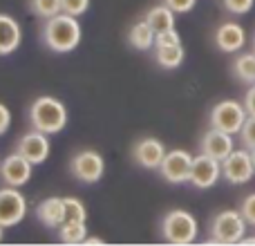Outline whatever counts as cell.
Instances as JSON below:
<instances>
[{
  "mask_svg": "<svg viewBox=\"0 0 255 246\" xmlns=\"http://www.w3.org/2000/svg\"><path fill=\"white\" fill-rule=\"evenodd\" d=\"M43 43L47 45L52 52L56 54H67L74 52L81 43V25L76 20V16L70 13H58L54 18H47L43 25Z\"/></svg>",
  "mask_w": 255,
  "mask_h": 246,
  "instance_id": "6da1fadb",
  "label": "cell"
},
{
  "mask_svg": "<svg viewBox=\"0 0 255 246\" xmlns=\"http://www.w3.org/2000/svg\"><path fill=\"white\" fill-rule=\"evenodd\" d=\"M29 123L45 134H58L67 125V108L56 97H38L29 108Z\"/></svg>",
  "mask_w": 255,
  "mask_h": 246,
  "instance_id": "7a4b0ae2",
  "label": "cell"
},
{
  "mask_svg": "<svg viewBox=\"0 0 255 246\" xmlns=\"http://www.w3.org/2000/svg\"><path fill=\"white\" fill-rule=\"evenodd\" d=\"M199 235V224L195 220L193 213L184 211V208H175L168 211L161 220V238L168 244H193Z\"/></svg>",
  "mask_w": 255,
  "mask_h": 246,
  "instance_id": "3957f363",
  "label": "cell"
},
{
  "mask_svg": "<svg viewBox=\"0 0 255 246\" xmlns=\"http://www.w3.org/2000/svg\"><path fill=\"white\" fill-rule=\"evenodd\" d=\"M247 220L240 211H220L211 220V238L206 240V244H240L247 233Z\"/></svg>",
  "mask_w": 255,
  "mask_h": 246,
  "instance_id": "277c9868",
  "label": "cell"
},
{
  "mask_svg": "<svg viewBox=\"0 0 255 246\" xmlns=\"http://www.w3.org/2000/svg\"><path fill=\"white\" fill-rule=\"evenodd\" d=\"M247 117H249V112L244 108V103L226 99V101H220L211 108V127L224 130L235 136V134H240Z\"/></svg>",
  "mask_w": 255,
  "mask_h": 246,
  "instance_id": "5b68a950",
  "label": "cell"
},
{
  "mask_svg": "<svg viewBox=\"0 0 255 246\" xmlns=\"http://www.w3.org/2000/svg\"><path fill=\"white\" fill-rule=\"evenodd\" d=\"M103 170H106V163H103V157L97 150H79L70 159V172L81 184H97V181H101Z\"/></svg>",
  "mask_w": 255,
  "mask_h": 246,
  "instance_id": "8992f818",
  "label": "cell"
},
{
  "mask_svg": "<svg viewBox=\"0 0 255 246\" xmlns=\"http://www.w3.org/2000/svg\"><path fill=\"white\" fill-rule=\"evenodd\" d=\"M255 175V166L251 159V150L249 148H240L233 150L229 157L222 161V177L233 186H242L249 184Z\"/></svg>",
  "mask_w": 255,
  "mask_h": 246,
  "instance_id": "52a82bcc",
  "label": "cell"
},
{
  "mask_svg": "<svg viewBox=\"0 0 255 246\" xmlns=\"http://www.w3.org/2000/svg\"><path fill=\"white\" fill-rule=\"evenodd\" d=\"M190 168H193V154L186 150H168L159 166V175L168 184H188Z\"/></svg>",
  "mask_w": 255,
  "mask_h": 246,
  "instance_id": "ba28073f",
  "label": "cell"
},
{
  "mask_svg": "<svg viewBox=\"0 0 255 246\" xmlns=\"http://www.w3.org/2000/svg\"><path fill=\"white\" fill-rule=\"evenodd\" d=\"M27 215V199L16 186H4L0 188V224L4 229L16 226Z\"/></svg>",
  "mask_w": 255,
  "mask_h": 246,
  "instance_id": "9c48e42d",
  "label": "cell"
},
{
  "mask_svg": "<svg viewBox=\"0 0 255 246\" xmlns=\"http://www.w3.org/2000/svg\"><path fill=\"white\" fill-rule=\"evenodd\" d=\"M222 177V161L208 157V154L199 152L193 157V168H190V181L188 184L197 190H206L220 181Z\"/></svg>",
  "mask_w": 255,
  "mask_h": 246,
  "instance_id": "30bf717a",
  "label": "cell"
},
{
  "mask_svg": "<svg viewBox=\"0 0 255 246\" xmlns=\"http://www.w3.org/2000/svg\"><path fill=\"white\" fill-rule=\"evenodd\" d=\"M166 152H168L166 145L159 139H154V136H143V139H139L132 145V159L145 170H159Z\"/></svg>",
  "mask_w": 255,
  "mask_h": 246,
  "instance_id": "8fae6325",
  "label": "cell"
},
{
  "mask_svg": "<svg viewBox=\"0 0 255 246\" xmlns=\"http://www.w3.org/2000/svg\"><path fill=\"white\" fill-rule=\"evenodd\" d=\"M49 134L40 130H31L27 134H22L16 143V152L22 154L25 159H29L34 166H40V163L47 161L49 157Z\"/></svg>",
  "mask_w": 255,
  "mask_h": 246,
  "instance_id": "7c38bea8",
  "label": "cell"
},
{
  "mask_svg": "<svg viewBox=\"0 0 255 246\" xmlns=\"http://www.w3.org/2000/svg\"><path fill=\"white\" fill-rule=\"evenodd\" d=\"M31 168H34V163H31L29 159L13 152L0 163V177H2V181L7 186L20 188V186H25L27 181L31 179Z\"/></svg>",
  "mask_w": 255,
  "mask_h": 246,
  "instance_id": "4fadbf2b",
  "label": "cell"
},
{
  "mask_svg": "<svg viewBox=\"0 0 255 246\" xmlns=\"http://www.w3.org/2000/svg\"><path fill=\"white\" fill-rule=\"evenodd\" d=\"M233 150H235L233 134H229L224 130H217V127H211L202 136V141H199V152L208 154V157L217 159V161H224Z\"/></svg>",
  "mask_w": 255,
  "mask_h": 246,
  "instance_id": "5bb4252c",
  "label": "cell"
},
{
  "mask_svg": "<svg viewBox=\"0 0 255 246\" xmlns=\"http://www.w3.org/2000/svg\"><path fill=\"white\" fill-rule=\"evenodd\" d=\"M247 43V34L240 22L226 20L215 29V45L224 54H238Z\"/></svg>",
  "mask_w": 255,
  "mask_h": 246,
  "instance_id": "9a60e30c",
  "label": "cell"
},
{
  "mask_svg": "<svg viewBox=\"0 0 255 246\" xmlns=\"http://www.w3.org/2000/svg\"><path fill=\"white\" fill-rule=\"evenodd\" d=\"M36 217L47 229H61L65 224V199L63 197H45L36 206Z\"/></svg>",
  "mask_w": 255,
  "mask_h": 246,
  "instance_id": "2e32d148",
  "label": "cell"
},
{
  "mask_svg": "<svg viewBox=\"0 0 255 246\" xmlns=\"http://www.w3.org/2000/svg\"><path fill=\"white\" fill-rule=\"evenodd\" d=\"M22 43V29L16 18L0 13V56L13 54Z\"/></svg>",
  "mask_w": 255,
  "mask_h": 246,
  "instance_id": "e0dca14e",
  "label": "cell"
},
{
  "mask_svg": "<svg viewBox=\"0 0 255 246\" xmlns=\"http://www.w3.org/2000/svg\"><path fill=\"white\" fill-rule=\"evenodd\" d=\"M184 47L181 43H166V40H154V58L163 70H177L184 63Z\"/></svg>",
  "mask_w": 255,
  "mask_h": 246,
  "instance_id": "ac0fdd59",
  "label": "cell"
},
{
  "mask_svg": "<svg viewBox=\"0 0 255 246\" xmlns=\"http://www.w3.org/2000/svg\"><path fill=\"white\" fill-rule=\"evenodd\" d=\"M154 40H157V31L148 25V20H139L130 27L128 31V43L132 45L139 52H148L154 47Z\"/></svg>",
  "mask_w": 255,
  "mask_h": 246,
  "instance_id": "d6986e66",
  "label": "cell"
},
{
  "mask_svg": "<svg viewBox=\"0 0 255 246\" xmlns=\"http://www.w3.org/2000/svg\"><path fill=\"white\" fill-rule=\"evenodd\" d=\"M145 20L157 34H163L168 29H175V11L168 4H157L145 13Z\"/></svg>",
  "mask_w": 255,
  "mask_h": 246,
  "instance_id": "ffe728a7",
  "label": "cell"
},
{
  "mask_svg": "<svg viewBox=\"0 0 255 246\" xmlns=\"http://www.w3.org/2000/svg\"><path fill=\"white\" fill-rule=\"evenodd\" d=\"M231 72L240 83H255V52L238 54V58L231 65Z\"/></svg>",
  "mask_w": 255,
  "mask_h": 246,
  "instance_id": "44dd1931",
  "label": "cell"
},
{
  "mask_svg": "<svg viewBox=\"0 0 255 246\" xmlns=\"http://www.w3.org/2000/svg\"><path fill=\"white\" fill-rule=\"evenodd\" d=\"M88 238V226L85 222H74V224H63L58 229V240L63 244H83Z\"/></svg>",
  "mask_w": 255,
  "mask_h": 246,
  "instance_id": "7402d4cb",
  "label": "cell"
},
{
  "mask_svg": "<svg viewBox=\"0 0 255 246\" xmlns=\"http://www.w3.org/2000/svg\"><path fill=\"white\" fill-rule=\"evenodd\" d=\"M29 7H31V11L38 18H43V20L58 16V13L63 11L61 0H29Z\"/></svg>",
  "mask_w": 255,
  "mask_h": 246,
  "instance_id": "603a6c76",
  "label": "cell"
},
{
  "mask_svg": "<svg viewBox=\"0 0 255 246\" xmlns=\"http://www.w3.org/2000/svg\"><path fill=\"white\" fill-rule=\"evenodd\" d=\"M65 199V224H74V222H85L88 213L79 197H63Z\"/></svg>",
  "mask_w": 255,
  "mask_h": 246,
  "instance_id": "cb8c5ba5",
  "label": "cell"
},
{
  "mask_svg": "<svg viewBox=\"0 0 255 246\" xmlns=\"http://www.w3.org/2000/svg\"><path fill=\"white\" fill-rule=\"evenodd\" d=\"M240 141L244 148L253 150L255 148V117H247L242 130H240Z\"/></svg>",
  "mask_w": 255,
  "mask_h": 246,
  "instance_id": "d4e9b609",
  "label": "cell"
},
{
  "mask_svg": "<svg viewBox=\"0 0 255 246\" xmlns=\"http://www.w3.org/2000/svg\"><path fill=\"white\" fill-rule=\"evenodd\" d=\"M222 4H224V9L229 13H235V16H244V13H249L253 9L255 0H222Z\"/></svg>",
  "mask_w": 255,
  "mask_h": 246,
  "instance_id": "484cf974",
  "label": "cell"
},
{
  "mask_svg": "<svg viewBox=\"0 0 255 246\" xmlns=\"http://www.w3.org/2000/svg\"><path fill=\"white\" fill-rule=\"evenodd\" d=\"M63 4V13H70V16H83L90 9V0H61Z\"/></svg>",
  "mask_w": 255,
  "mask_h": 246,
  "instance_id": "4316f807",
  "label": "cell"
},
{
  "mask_svg": "<svg viewBox=\"0 0 255 246\" xmlns=\"http://www.w3.org/2000/svg\"><path fill=\"white\" fill-rule=\"evenodd\" d=\"M240 213L244 215V220H247L249 226H255V193L247 195V197L242 199V204H240Z\"/></svg>",
  "mask_w": 255,
  "mask_h": 246,
  "instance_id": "83f0119b",
  "label": "cell"
},
{
  "mask_svg": "<svg viewBox=\"0 0 255 246\" xmlns=\"http://www.w3.org/2000/svg\"><path fill=\"white\" fill-rule=\"evenodd\" d=\"M163 4H168L175 13H188V11H193L197 0H163Z\"/></svg>",
  "mask_w": 255,
  "mask_h": 246,
  "instance_id": "f1b7e54d",
  "label": "cell"
},
{
  "mask_svg": "<svg viewBox=\"0 0 255 246\" xmlns=\"http://www.w3.org/2000/svg\"><path fill=\"white\" fill-rule=\"evenodd\" d=\"M9 125H11V110L4 103H0V136L9 130Z\"/></svg>",
  "mask_w": 255,
  "mask_h": 246,
  "instance_id": "f546056e",
  "label": "cell"
},
{
  "mask_svg": "<svg viewBox=\"0 0 255 246\" xmlns=\"http://www.w3.org/2000/svg\"><path fill=\"white\" fill-rule=\"evenodd\" d=\"M244 108H247V112H249V117H255V83L249 85V90H247V94H244Z\"/></svg>",
  "mask_w": 255,
  "mask_h": 246,
  "instance_id": "4dcf8cb0",
  "label": "cell"
},
{
  "mask_svg": "<svg viewBox=\"0 0 255 246\" xmlns=\"http://www.w3.org/2000/svg\"><path fill=\"white\" fill-rule=\"evenodd\" d=\"M83 244H106V240H101V238H85Z\"/></svg>",
  "mask_w": 255,
  "mask_h": 246,
  "instance_id": "1f68e13d",
  "label": "cell"
},
{
  "mask_svg": "<svg viewBox=\"0 0 255 246\" xmlns=\"http://www.w3.org/2000/svg\"><path fill=\"white\" fill-rule=\"evenodd\" d=\"M240 244H255V235H249V238L244 235V238L240 240Z\"/></svg>",
  "mask_w": 255,
  "mask_h": 246,
  "instance_id": "d6a6232c",
  "label": "cell"
},
{
  "mask_svg": "<svg viewBox=\"0 0 255 246\" xmlns=\"http://www.w3.org/2000/svg\"><path fill=\"white\" fill-rule=\"evenodd\" d=\"M2 233H4V226L0 224V242H2Z\"/></svg>",
  "mask_w": 255,
  "mask_h": 246,
  "instance_id": "836d02e7",
  "label": "cell"
},
{
  "mask_svg": "<svg viewBox=\"0 0 255 246\" xmlns=\"http://www.w3.org/2000/svg\"><path fill=\"white\" fill-rule=\"evenodd\" d=\"M251 159H253V166H255V148L251 150Z\"/></svg>",
  "mask_w": 255,
  "mask_h": 246,
  "instance_id": "e575fe53",
  "label": "cell"
},
{
  "mask_svg": "<svg viewBox=\"0 0 255 246\" xmlns=\"http://www.w3.org/2000/svg\"><path fill=\"white\" fill-rule=\"evenodd\" d=\"M253 52H255V34H253Z\"/></svg>",
  "mask_w": 255,
  "mask_h": 246,
  "instance_id": "d590c367",
  "label": "cell"
}]
</instances>
